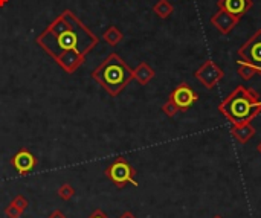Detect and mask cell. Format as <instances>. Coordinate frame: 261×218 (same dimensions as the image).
Wrapping results in <instances>:
<instances>
[{
  "instance_id": "6da1fadb",
  "label": "cell",
  "mask_w": 261,
  "mask_h": 218,
  "mask_svg": "<svg viewBox=\"0 0 261 218\" xmlns=\"http://www.w3.org/2000/svg\"><path fill=\"white\" fill-rule=\"evenodd\" d=\"M35 43L69 75L76 72L99 38L69 9L57 15Z\"/></svg>"
},
{
  "instance_id": "7a4b0ae2",
  "label": "cell",
  "mask_w": 261,
  "mask_h": 218,
  "mask_svg": "<svg viewBox=\"0 0 261 218\" xmlns=\"http://www.w3.org/2000/svg\"><path fill=\"white\" fill-rule=\"evenodd\" d=\"M260 98L258 92L252 87L237 86L219 104V112L231 122V125L251 122L261 113Z\"/></svg>"
},
{
  "instance_id": "3957f363",
  "label": "cell",
  "mask_w": 261,
  "mask_h": 218,
  "mask_svg": "<svg viewBox=\"0 0 261 218\" xmlns=\"http://www.w3.org/2000/svg\"><path fill=\"white\" fill-rule=\"evenodd\" d=\"M90 75L110 96L116 98L133 79V69L116 52H112Z\"/></svg>"
},
{
  "instance_id": "277c9868",
  "label": "cell",
  "mask_w": 261,
  "mask_h": 218,
  "mask_svg": "<svg viewBox=\"0 0 261 218\" xmlns=\"http://www.w3.org/2000/svg\"><path fill=\"white\" fill-rule=\"evenodd\" d=\"M106 177L118 188V189H122L125 188L127 185H133V186H138V182H136V170L124 159V157H118L115 159L110 167L106 170Z\"/></svg>"
},
{
  "instance_id": "5b68a950",
  "label": "cell",
  "mask_w": 261,
  "mask_h": 218,
  "mask_svg": "<svg viewBox=\"0 0 261 218\" xmlns=\"http://www.w3.org/2000/svg\"><path fill=\"white\" fill-rule=\"evenodd\" d=\"M196 79L206 89H214L216 86H219V83L223 79L225 73L220 69V66L217 63H214L213 60H206L196 72H194Z\"/></svg>"
},
{
  "instance_id": "8992f818",
  "label": "cell",
  "mask_w": 261,
  "mask_h": 218,
  "mask_svg": "<svg viewBox=\"0 0 261 218\" xmlns=\"http://www.w3.org/2000/svg\"><path fill=\"white\" fill-rule=\"evenodd\" d=\"M239 60L252 63L261 70V29L255 31L248 41L237 50Z\"/></svg>"
},
{
  "instance_id": "52a82bcc",
  "label": "cell",
  "mask_w": 261,
  "mask_h": 218,
  "mask_svg": "<svg viewBox=\"0 0 261 218\" xmlns=\"http://www.w3.org/2000/svg\"><path fill=\"white\" fill-rule=\"evenodd\" d=\"M176 107L179 108V112L185 113L188 112L197 101H199V95L197 92L193 90V87L188 84V83H180L171 93H170V98Z\"/></svg>"
},
{
  "instance_id": "ba28073f",
  "label": "cell",
  "mask_w": 261,
  "mask_h": 218,
  "mask_svg": "<svg viewBox=\"0 0 261 218\" xmlns=\"http://www.w3.org/2000/svg\"><path fill=\"white\" fill-rule=\"evenodd\" d=\"M11 165L14 167V170L20 174H29L35 167H37V159L35 156L28 150V148H20L11 159Z\"/></svg>"
},
{
  "instance_id": "9c48e42d",
  "label": "cell",
  "mask_w": 261,
  "mask_h": 218,
  "mask_svg": "<svg viewBox=\"0 0 261 218\" xmlns=\"http://www.w3.org/2000/svg\"><path fill=\"white\" fill-rule=\"evenodd\" d=\"M240 20H242V18H237L236 15H232V14H229V12H226V11H223V9H219L217 12L213 14V17H211V24H213L220 34L228 35V34H231V31L240 23Z\"/></svg>"
},
{
  "instance_id": "30bf717a",
  "label": "cell",
  "mask_w": 261,
  "mask_h": 218,
  "mask_svg": "<svg viewBox=\"0 0 261 218\" xmlns=\"http://www.w3.org/2000/svg\"><path fill=\"white\" fill-rule=\"evenodd\" d=\"M219 9H223L237 18H242L254 8V0H219Z\"/></svg>"
},
{
  "instance_id": "8fae6325",
  "label": "cell",
  "mask_w": 261,
  "mask_h": 218,
  "mask_svg": "<svg viewBox=\"0 0 261 218\" xmlns=\"http://www.w3.org/2000/svg\"><path fill=\"white\" fill-rule=\"evenodd\" d=\"M255 128L251 122H245V124H236L231 125V134L232 138L239 142V144H248L254 136H255Z\"/></svg>"
},
{
  "instance_id": "7c38bea8",
  "label": "cell",
  "mask_w": 261,
  "mask_h": 218,
  "mask_svg": "<svg viewBox=\"0 0 261 218\" xmlns=\"http://www.w3.org/2000/svg\"><path fill=\"white\" fill-rule=\"evenodd\" d=\"M154 75H156L154 69L145 61L139 63L136 69L133 70V79H136L141 86H147L154 78Z\"/></svg>"
},
{
  "instance_id": "4fadbf2b",
  "label": "cell",
  "mask_w": 261,
  "mask_h": 218,
  "mask_svg": "<svg viewBox=\"0 0 261 218\" xmlns=\"http://www.w3.org/2000/svg\"><path fill=\"white\" fill-rule=\"evenodd\" d=\"M237 72H239V75H240L245 81H249V79H252L254 76L261 75V70L257 66H254L252 63L243 61V60H239V61H237Z\"/></svg>"
},
{
  "instance_id": "5bb4252c",
  "label": "cell",
  "mask_w": 261,
  "mask_h": 218,
  "mask_svg": "<svg viewBox=\"0 0 261 218\" xmlns=\"http://www.w3.org/2000/svg\"><path fill=\"white\" fill-rule=\"evenodd\" d=\"M122 38H124V34H122L115 24L109 26V28L104 31V34H102V40H104L109 46H116L118 43L122 41Z\"/></svg>"
},
{
  "instance_id": "9a60e30c",
  "label": "cell",
  "mask_w": 261,
  "mask_h": 218,
  "mask_svg": "<svg viewBox=\"0 0 261 218\" xmlns=\"http://www.w3.org/2000/svg\"><path fill=\"white\" fill-rule=\"evenodd\" d=\"M153 12L159 17V18H168L173 12H174V6L168 2V0H158L153 6Z\"/></svg>"
},
{
  "instance_id": "2e32d148",
  "label": "cell",
  "mask_w": 261,
  "mask_h": 218,
  "mask_svg": "<svg viewBox=\"0 0 261 218\" xmlns=\"http://www.w3.org/2000/svg\"><path fill=\"white\" fill-rule=\"evenodd\" d=\"M57 194H58V197H60L61 200L69 202L70 199H73V196H75V189H73V186H72V185L64 183V185H61V186L58 188Z\"/></svg>"
},
{
  "instance_id": "e0dca14e",
  "label": "cell",
  "mask_w": 261,
  "mask_h": 218,
  "mask_svg": "<svg viewBox=\"0 0 261 218\" xmlns=\"http://www.w3.org/2000/svg\"><path fill=\"white\" fill-rule=\"evenodd\" d=\"M162 112L165 113V116H168V118H174V116L179 113V108L176 107V104H174L171 99H168V101L162 105Z\"/></svg>"
},
{
  "instance_id": "ac0fdd59",
  "label": "cell",
  "mask_w": 261,
  "mask_h": 218,
  "mask_svg": "<svg viewBox=\"0 0 261 218\" xmlns=\"http://www.w3.org/2000/svg\"><path fill=\"white\" fill-rule=\"evenodd\" d=\"M23 214L21 209H18L14 203H9L6 208H5V215L8 218H20Z\"/></svg>"
},
{
  "instance_id": "d6986e66",
  "label": "cell",
  "mask_w": 261,
  "mask_h": 218,
  "mask_svg": "<svg viewBox=\"0 0 261 218\" xmlns=\"http://www.w3.org/2000/svg\"><path fill=\"white\" fill-rule=\"evenodd\" d=\"M11 203H14L18 209H21L23 212L26 211V208L29 206V203H28V200L23 197V196H17V197H14V200L11 202Z\"/></svg>"
},
{
  "instance_id": "ffe728a7",
  "label": "cell",
  "mask_w": 261,
  "mask_h": 218,
  "mask_svg": "<svg viewBox=\"0 0 261 218\" xmlns=\"http://www.w3.org/2000/svg\"><path fill=\"white\" fill-rule=\"evenodd\" d=\"M87 218H109L106 214H104V211H101V209H96V211H93L90 215Z\"/></svg>"
},
{
  "instance_id": "44dd1931",
  "label": "cell",
  "mask_w": 261,
  "mask_h": 218,
  "mask_svg": "<svg viewBox=\"0 0 261 218\" xmlns=\"http://www.w3.org/2000/svg\"><path fill=\"white\" fill-rule=\"evenodd\" d=\"M47 218H66V215H64V212H61L60 209H54V211L49 214V217Z\"/></svg>"
},
{
  "instance_id": "7402d4cb",
  "label": "cell",
  "mask_w": 261,
  "mask_h": 218,
  "mask_svg": "<svg viewBox=\"0 0 261 218\" xmlns=\"http://www.w3.org/2000/svg\"><path fill=\"white\" fill-rule=\"evenodd\" d=\"M119 218H136V215H133L130 211H127V212H124V214H122Z\"/></svg>"
},
{
  "instance_id": "603a6c76",
  "label": "cell",
  "mask_w": 261,
  "mask_h": 218,
  "mask_svg": "<svg viewBox=\"0 0 261 218\" xmlns=\"http://www.w3.org/2000/svg\"><path fill=\"white\" fill-rule=\"evenodd\" d=\"M8 2H9V0H0V8H3Z\"/></svg>"
},
{
  "instance_id": "cb8c5ba5",
  "label": "cell",
  "mask_w": 261,
  "mask_h": 218,
  "mask_svg": "<svg viewBox=\"0 0 261 218\" xmlns=\"http://www.w3.org/2000/svg\"><path fill=\"white\" fill-rule=\"evenodd\" d=\"M257 151H258V153H260V154H261V142H260V144H258V147H257Z\"/></svg>"
},
{
  "instance_id": "d4e9b609",
  "label": "cell",
  "mask_w": 261,
  "mask_h": 218,
  "mask_svg": "<svg viewBox=\"0 0 261 218\" xmlns=\"http://www.w3.org/2000/svg\"><path fill=\"white\" fill-rule=\"evenodd\" d=\"M213 218H223V217H222V215H214Z\"/></svg>"
}]
</instances>
